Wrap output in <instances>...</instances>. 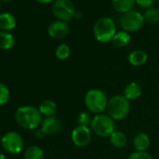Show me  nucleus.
Masks as SVG:
<instances>
[{
	"mask_svg": "<svg viewBox=\"0 0 159 159\" xmlns=\"http://www.w3.org/2000/svg\"><path fill=\"white\" fill-rule=\"evenodd\" d=\"M84 101L86 109L95 114L103 113L107 110L109 103V99L105 92L98 88L88 90L84 96Z\"/></svg>",
	"mask_w": 159,
	"mask_h": 159,
	"instance_id": "2",
	"label": "nucleus"
},
{
	"mask_svg": "<svg viewBox=\"0 0 159 159\" xmlns=\"http://www.w3.org/2000/svg\"><path fill=\"white\" fill-rule=\"evenodd\" d=\"M115 121L108 114L100 113L96 114L90 125V128L94 134L100 138H110L115 131Z\"/></svg>",
	"mask_w": 159,
	"mask_h": 159,
	"instance_id": "5",
	"label": "nucleus"
},
{
	"mask_svg": "<svg viewBox=\"0 0 159 159\" xmlns=\"http://www.w3.org/2000/svg\"><path fill=\"white\" fill-rule=\"evenodd\" d=\"M16 18L10 12L0 13V29L2 31L9 32L15 28L16 26Z\"/></svg>",
	"mask_w": 159,
	"mask_h": 159,
	"instance_id": "16",
	"label": "nucleus"
},
{
	"mask_svg": "<svg viewBox=\"0 0 159 159\" xmlns=\"http://www.w3.org/2000/svg\"><path fill=\"white\" fill-rule=\"evenodd\" d=\"M15 39L12 34L6 31L0 32V50L7 51L14 46Z\"/></svg>",
	"mask_w": 159,
	"mask_h": 159,
	"instance_id": "20",
	"label": "nucleus"
},
{
	"mask_svg": "<svg viewBox=\"0 0 159 159\" xmlns=\"http://www.w3.org/2000/svg\"><path fill=\"white\" fill-rule=\"evenodd\" d=\"M61 120L55 115L45 117L40 124V129L44 132L45 135H55L61 130Z\"/></svg>",
	"mask_w": 159,
	"mask_h": 159,
	"instance_id": "11",
	"label": "nucleus"
},
{
	"mask_svg": "<svg viewBox=\"0 0 159 159\" xmlns=\"http://www.w3.org/2000/svg\"><path fill=\"white\" fill-rule=\"evenodd\" d=\"M141 94H142V88L140 84L136 82H130L125 86L123 96L127 100L134 101L139 99L141 97Z\"/></svg>",
	"mask_w": 159,
	"mask_h": 159,
	"instance_id": "12",
	"label": "nucleus"
},
{
	"mask_svg": "<svg viewBox=\"0 0 159 159\" xmlns=\"http://www.w3.org/2000/svg\"><path fill=\"white\" fill-rule=\"evenodd\" d=\"M157 2H158V4H159V0H157Z\"/></svg>",
	"mask_w": 159,
	"mask_h": 159,
	"instance_id": "33",
	"label": "nucleus"
},
{
	"mask_svg": "<svg viewBox=\"0 0 159 159\" xmlns=\"http://www.w3.org/2000/svg\"><path fill=\"white\" fill-rule=\"evenodd\" d=\"M155 2V0H136V4L142 8V9H150V8H152L153 4Z\"/></svg>",
	"mask_w": 159,
	"mask_h": 159,
	"instance_id": "27",
	"label": "nucleus"
},
{
	"mask_svg": "<svg viewBox=\"0 0 159 159\" xmlns=\"http://www.w3.org/2000/svg\"><path fill=\"white\" fill-rule=\"evenodd\" d=\"M151 145V139L147 133L139 132L133 139V147L138 152H147Z\"/></svg>",
	"mask_w": 159,
	"mask_h": 159,
	"instance_id": "13",
	"label": "nucleus"
},
{
	"mask_svg": "<svg viewBox=\"0 0 159 159\" xmlns=\"http://www.w3.org/2000/svg\"><path fill=\"white\" fill-rule=\"evenodd\" d=\"M127 159H153L152 156L148 152H138L135 151L130 153Z\"/></svg>",
	"mask_w": 159,
	"mask_h": 159,
	"instance_id": "26",
	"label": "nucleus"
},
{
	"mask_svg": "<svg viewBox=\"0 0 159 159\" xmlns=\"http://www.w3.org/2000/svg\"><path fill=\"white\" fill-rule=\"evenodd\" d=\"M109 139L111 144L115 148H124L127 143V137L123 131L115 130Z\"/></svg>",
	"mask_w": 159,
	"mask_h": 159,
	"instance_id": "19",
	"label": "nucleus"
},
{
	"mask_svg": "<svg viewBox=\"0 0 159 159\" xmlns=\"http://www.w3.org/2000/svg\"><path fill=\"white\" fill-rule=\"evenodd\" d=\"M144 22L145 20L143 15L137 11H131L125 13L120 19L121 27L127 33H135L140 30L144 25Z\"/></svg>",
	"mask_w": 159,
	"mask_h": 159,
	"instance_id": "7",
	"label": "nucleus"
},
{
	"mask_svg": "<svg viewBox=\"0 0 159 159\" xmlns=\"http://www.w3.org/2000/svg\"><path fill=\"white\" fill-rule=\"evenodd\" d=\"M130 40H131V37L129 33L123 30V31L116 32L115 36L111 40V43L113 44V46L117 48H124L130 43Z\"/></svg>",
	"mask_w": 159,
	"mask_h": 159,
	"instance_id": "18",
	"label": "nucleus"
},
{
	"mask_svg": "<svg viewBox=\"0 0 159 159\" xmlns=\"http://www.w3.org/2000/svg\"><path fill=\"white\" fill-rule=\"evenodd\" d=\"M36 1L39 2V3H41V4H48V3L52 2L53 0H36Z\"/></svg>",
	"mask_w": 159,
	"mask_h": 159,
	"instance_id": "29",
	"label": "nucleus"
},
{
	"mask_svg": "<svg viewBox=\"0 0 159 159\" xmlns=\"http://www.w3.org/2000/svg\"><path fill=\"white\" fill-rule=\"evenodd\" d=\"M92 119H93V117L90 115L89 112H87V111L80 112L78 117H77L78 125H83V126L90 127L91 123H92Z\"/></svg>",
	"mask_w": 159,
	"mask_h": 159,
	"instance_id": "24",
	"label": "nucleus"
},
{
	"mask_svg": "<svg viewBox=\"0 0 159 159\" xmlns=\"http://www.w3.org/2000/svg\"><path fill=\"white\" fill-rule=\"evenodd\" d=\"M93 34L97 41L100 43L111 42L116 34V25L112 18L101 17L96 21L93 27Z\"/></svg>",
	"mask_w": 159,
	"mask_h": 159,
	"instance_id": "3",
	"label": "nucleus"
},
{
	"mask_svg": "<svg viewBox=\"0 0 159 159\" xmlns=\"http://www.w3.org/2000/svg\"><path fill=\"white\" fill-rule=\"evenodd\" d=\"M70 28L66 22L56 20L48 27V35L54 39H63L68 36Z\"/></svg>",
	"mask_w": 159,
	"mask_h": 159,
	"instance_id": "10",
	"label": "nucleus"
},
{
	"mask_svg": "<svg viewBox=\"0 0 159 159\" xmlns=\"http://www.w3.org/2000/svg\"><path fill=\"white\" fill-rule=\"evenodd\" d=\"M0 159H7L6 156H5V154L3 152H0Z\"/></svg>",
	"mask_w": 159,
	"mask_h": 159,
	"instance_id": "31",
	"label": "nucleus"
},
{
	"mask_svg": "<svg viewBox=\"0 0 159 159\" xmlns=\"http://www.w3.org/2000/svg\"><path fill=\"white\" fill-rule=\"evenodd\" d=\"M25 159H44V152L39 146H29L25 152Z\"/></svg>",
	"mask_w": 159,
	"mask_h": 159,
	"instance_id": "21",
	"label": "nucleus"
},
{
	"mask_svg": "<svg viewBox=\"0 0 159 159\" xmlns=\"http://www.w3.org/2000/svg\"><path fill=\"white\" fill-rule=\"evenodd\" d=\"M71 140L77 147H85L92 140V130L90 127L77 125L71 132Z\"/></svg>",
	"mask_w": 159,
	"mask_h": 159,
	"instance_id": "9",
	"label": "nucleus"
},
{
	"mask_svg": "<svg viewBox=\"0 0 159 159\" xmlns=\"http://www.w3.org/2000/svg\"><path fill=\"white\" fill-rule=\"evenodd\" d=\"M15 120L21 127L33 130L40 125L42 122V114L39 108L34 106H22L15 111Z\"/></svg>",
	"mask_w": 159,
	"mask_h": 159,
	"instance_id": "1",
	"label": "nucleus"
},
{
	"mask_svg": "<svg viewBox=\"0 0 159 159\" xmlns=\"http://www.w3.org/2000/svg\"><path fill=\"white\" fill-rule=\"evenodd\" d=\"M128 63L133 66H141L148 60V54L142 50H134L127 56Z\"/></svg>",
	"mask_w": 159,
	"mask_h": 159,
	"instance_id": "14",
	"label": "nucleus"
},
{
	"mask_svg": "<svg viewBox=\"0 0 159 159\" xmlns=\"http://www.w3.org/2000/svg\"><path fill=\"white\" fill-rule=\"evenodd\" d=\"M35 136H36V138L37 139H43L46 135L44 134V132L39 128V129H38L37 131H36V133H35Z\"/></svg>",
	"mask_w": 159,
	"mask_h": 159,
	"instance_id": "28",
	"label": "nucleus"
},
{
	"mask_svg": "<svg viewBox=\"0 0 159 159\" xmlns=\"http://www.w3.org/2000/svg\"><path fill=\"white\" fill-rule=\"evenodd\" d=\"M10 90L7 85L0 83V106H3L8 103L10 99Z\"/></svg>",
	"mask_w": 159,
	"mask_h": 159,
	"instance_id": "25",
	"label": "nucleus"
},
{
	"mask_svg": "<svg viewBox=\"0 0 159 159\" xmlns=\"http://www.w3.org/2000/svg\"><path fill=\"white\" fill-rule=\"evenodd\" d=\"M0 1H2V2H11V0H0Z\"/></svg>",
	"mask_w": 159,
	"mask_h": 159,
	"instance_id": "32",
	"label": "nucleus"
},
{
	"mask_svg": "<svg viewBox=\"0 0 159 159\" xmlns=\"http://www.w3.org/2000/svg\"><path fill=\"white\" fill-rule=\"evenodd\" d=\"M54 17L63 22H70L75 18L77 10L71 0H55L52 6Z\"/></svg>",
	"mask_w": 159,
	"mask_h": 159,
	"instance_id": "6",
	"label": "nucleus"
},
{
	"mask_svg": "<svg viewBox=\"0 0 159 159\" xmlns=\"http://www.w3.org/2000/svg\"><path fill=\"white\" fill-rule=\"evenodd\" d=\"M0 8H1V5H0Z\"/></svg>",
	"mask_w": 159,
	"mask_h": 159,
	"instance_id": "34",
	"label": "nucleus"
},
{
	"mask_svg": "<svg viewBox=\"0 0 159 159\" xmlns=\"http://www.w3.org/2000/svg\"><path fill=\"white\" fill-rule=\"evenodd\" d=\"M111 5L115 11L125 14L133 11L136 0H111Z\"/></svg>",
	"mask_w": 159,
	"mask_h": 159,
	"instance_id": "15",
	"label": "nucleus"
},
{
	"mask_svg": "<svg viewBox=\"0 0 159 159\" xmlns=\"http://www.w3.org/2000/svg\"><path fill=\"white\" fill-rule=\"evenodd\" d=\"M107 113L114 121L125 119L130 111V101L123 95H115L109 99Z\"/></svg>",
	"mask_w": 159,
	"mask_h": 159,
	"instance_id": "4",
	"label": "nucleus"
},
{
	"mask_svg": "<svg viewBox=\"0 0 159 159\" xmlns=\"http://www.w3.org/2000/svg\"><path fill=\"white\" fill-rule=\"evenodd\" d=\"M82 13H81V11H77V12H76V14H75V18L74 19H76V20H80L82 18Z\"/></svg>",
	"mask_w": 159,
	"mask_h": 159,
	"instance_id": "30",
	"label": "nucleus"
},
{
	"mask_svg": "<svg viewBox=\"0 0 159 159\" xmlns=\"http://www.w3.org/2000/svg\"><path fill=\"white\" fill-rule=\"evenodd\" d=\"M69 55H70V48L67 44L62 43L55 50V56L60 61H64L67 59Z\"/></svg>",
	"mask_w": 159,
	"mask_h": 159,
	"instance_id": "23",
	"label": "nucleus"
},
{
	"mask_svg": "<svg viewBox=\"0 0 159 159\" xmlns=\"http://www.w3.org/2000/svg\"><path fill=\"white\" fill-rule=\"evenodd\" d=\"M1 144L3 149L11 154H18L24 149V139L22 136L15 131H10L6 133L1 139Z\"/></svg>",
	"mask_w": 159,
	"mask_h": 159,
	"instance_id": "8",
	"label": "nucleus"
},
{
	"mask_svg": "<svg viewBox=\"0 0 159 159\" xmlns=\"http://www.w3.org/2000/svg\"><path fill=\"white\" fill-rule=\"evenodd\" d=\"M39 110L40 113L46 117L54 116L57 111V105L53 100L46 99L39 104Z\"/></svg>",
	"mask_w": 159,
	"mask_h": 159,
	"instance_id": "17",
	"label": "nucleus"
},
{
	"mask_svg": "<svg viewBox=\"0 0 159 159\" xmlns=\"http://www.w3.org/2000/svg\"><path fill=\"white\" fill-rule=\"evenodd\" d=\"M145 22L149 24H157L159 22V9L157 8H150L145 11L143 14Z\"/></svg>",
	"mask_w": 159,
	"mask_h": 159,
	"instance_id": "22",
	"label": "nucleus"
}]
</instances>
